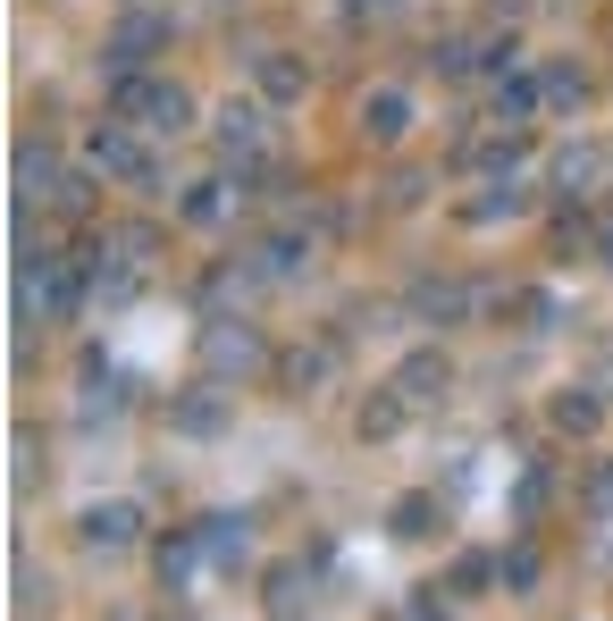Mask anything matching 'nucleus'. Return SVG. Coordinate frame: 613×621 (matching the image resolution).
<instances>
[{"instance_id":"1","label":"nucleus","mask_w":613,"mask_h":621,"mask_svg":"<svg viewBox=\"0 0 613 621\" xmlns=\"http://www.w3.org/2000/svg\"><path fill=\"white\" fill-rule=\"evenodd\" d=\"M370 118H379V134H403V93H379V101H370Z\"/></svg>"}]
</instances>
